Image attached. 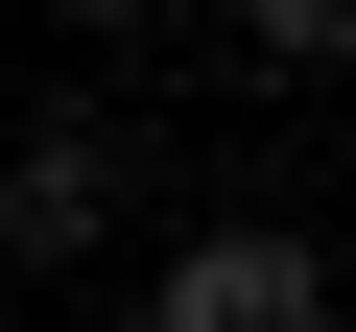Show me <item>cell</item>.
Segmentation results:
<instances>
[{
	"mask_svg": "<svg viewBox=\"0 0 356 332\" xmlns=\"http://www.w3.org/2000/svg\"><path fill=\"white\" fill-rule=\"evenodd\" d=\"M238 48H261V95H309V72H356V0H238Z\"/></svg>",
	"mask_w": 356,
	"mask_h": 332,
	"instance_id": "obj_3",
	"label": "cell"
},
{
	"mask_svg": "<svg viewBox=\"0 0 356 332\" xmlns=\"http://www.w3.org/2000/svg\"><path fill=\"white\" fill-rule=\"evenodd\" d=\"M143 332H332L309 214H214V238H166V261H143Z\"/></svg>",
	"mask_w": 356,
	"mask_h": 332,
	"instance_id": "obj_1",
	"label": "cell"
},
{
	"mask_svg": "<svg viewBox=\"0 0 356 332\" xmlns=\"http://www.w3.org/2000/svg\"><path fill=\"white\" fill-rule=\"evenodd\" d=\"M48 24H72V48H166L191 0H48Z\"/></svg>",
	"mask_w": 356,
	"mask_h": 332,
	"instance_id": "obj_4",
	"label": "cell"
},
{
	"mask_svg": "<svg viewBox=\"0 0 356 332\" xmlns=\"http://www.w3.org/2000/svg\"><path fill=\"white\" fill-rule=\"evenodd\" d=\"M119 190H143L119 119H24L0 142V261H119Z\"/></svg>",
	"mask_w": 356,
	"mask_h": 332,
	"instance_id": "obj_2",
	"label": "cell"
}]
</instances>
